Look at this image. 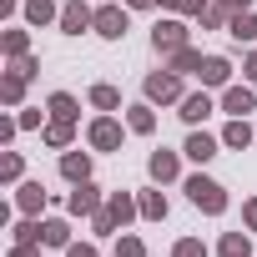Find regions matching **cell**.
Listing matches in <instances>:
<instances>
[{
  "label": "cell",
  "mask_w": 257,
  "mask_h": 257,
  "mask_svg": "<svg viewBox=\"0 0 257 257\" xmlns=\"http://www.w3.org/2000/svg\"><path fill=\"white\" fill-rule=\"evenodd\" d=\"M182 76L177 71H152L147 76V101H182Z\"/></svg>",
  "instance_id": "5b68a950"
},
{
  "label": "cell",
  "mask_w": 257,
  "mask_h": 257,
  "mask_svg": "<svg viewBox=\"0 0 257 257\" xmlns=\"http://www.w3.org/2000/svg\"><path fill=\"white\" fill-rule=\"evenodd\" d=\"M0 101H6V106H21L26 101V76L21 71H11L6 81H0Z\"/></svg>",
  "instance_id": "d4e9b609"
},
{
  "label": "cell",
  "mask_w": 257,
  "mask_h": 257,
  "mask_svg": "<svg viewBox=\"0 0 257 257\" xmlns=\"http://www.w3.org/2000/svg\"><path fill=\"white\" fill-rule=\"evenodd\" d=\"M66 36H81V31H91L96 26V11L86 6V0H66V6H61V21H56Z\"/></svg>",
  "instance_id": "3957f363"
},
{
  "label": "cell",
  "mask_w": 257,
  "mask_h": 257,
  "mask_svg": "<svg viewBox=\"0 0 257 257\" xmlns=\"http://www.w3.org/2000/svg\"><path fill=\"white\" fill-rule=\"evenodd\" d=\"M126 126H132L137 137H152V132H157V111H152L147 101H142V106H126Z\"/></svg>",
  "instance_id": "e0dca14e"
},
{
  "label": "cell",
  "mask_w": 257,
  "mask_h": 257,
  "mask_svg": "<svg viewBox=\"0 0 257 257\" xmlns=\"http://www.w3.org/2000/svg\"><path fill=\"white\" fill-rule=\"evenodd\" d=\"M16 242H41V222H31V217H26V222L16 227Z\"/></svg>",
  "instance_id": "e575fe53"
},
{
  "label": "cell",
  "mask_w": 257,
  "mask_h": 257,
  "mask_svg": "<svg viewBox=\"0 0 257 257\" xmlns=\"http://www.w3.org/2000/svg\"><path fill=\"white\" fill-rule=\"evenodd\" d=\"M61 177H66L71 187H76V182H91V157H86V152H66V157H61Z\"/></svg>",
  "instance_id": "4fadbf2b"
},
{
  "label": "cell",
  "mask_w": 257,
  "mask_h": 257,
  "mask_svg": "<svg viewBox=\"0 0 257 257\" xmlns=\"http://www.w3.org/2000/svg\"><path fill=\"white\" fill-rule=\"evenodd\" d=\"M21 132V116H0V142H11Z\"/></svg>",
  "instance_id": "d590c367"
},
{
  "label": "cell",
  "mask_w": 257,
  "mask_h": 257,
  "mask_svg": "<svg viewBox=\"0 0 257 257\" xmlns=\"http://www.w3.org/2000/svg\"><path fill=\"white\" fill-rule=\"evenodd\" d=\"M11 257H41V242H16Z\"/></svg>",
  "instance_id": "74e56055"
},
{
  "label": "cell",
  "mask_w": 257,
  "mask_h": 257,
  "mask_svg": "<svg viewBox=\"0 0 257 257\" xmlns=\"http://www.w3.org/2000/svg\"><path fill=\"white\" fill-rule=\"evenodd\" d=\"M16 207H21L26 217H36V212L46 207V187H41V182H21V187H16Z\"/></svg>",
  "instance_id": "5bb4252c"
},
{
  "label": "cell",
  "mask_w": 257,
  "mask_h": 257,
  "mask_svg": "<svg viewBox=\"0 0 257 257\" xmlns=\"http://www.w3.org/2000/svg\"><path fill=\"white\" fill-rule=\"evenodd\" d=\"M182 46H187V26H182V21H157V31H152V51L172 56V51H182Z\"/></svg>",
  "instance_id": "8992f818"
},
{
  "label": "cell",
  "mask_w": 257,
  "mask_h": 257,
  "mask_svg": "<svg viewBox=\"0 0 257 257\" xmlns=\"http://www.w3.org/2000/svg\"><path fill=\"white\" fill-rule=\"evenodd\" d=\"M177 106H182V111H177V116H182V121H187V126H202V121H207V116H212V96H207V91H192V96H182V101H177Z\"/></svg>",
  "instance_id": "ba28073f"
},
{
  "label": "cell",
  "mask_w": 257,
  "mask_h": 257,
  "mask_svg": "<svg viewBox=\"0 0 257 257\" xmlns=\"http://www.w3.org/2000/svg\"><path fill=\"white\" fill-rule=\"evenodd\" d=\"M71 137H76V121H61V116H51V126L41 132V142H46V147H56V152H66V147H71Z\"/></svg>",
  "instance_id": "9a60e30c"
},
{
  "label": "cell",
  "mask_w": 257,
  "mask_h": 257,
  "mask_svg": "<svg viewBox=\"0 0 257 257\" xmlns=\"http://www.w3.org/2000/svg\"><path fill=\"white\" fill-rule=\"evenodd\" d=\"M222 147H232V152L252 147V126H247V116H232V121H227V132H222Z\"/></svg>",
  "instance_id": "ac0fdd59"
},
{
  "label": "cell",
  "mask_w": 257,
  "mask_h": 257,
  "mask_svg": "<svg viewBox=\"0 0 257 257\" xmlns=\"http://www.w3.org/2000/svg\"><path fill=\"white\" fill-rule=\"evenodd\" d=\"M0 51H6L11 61H21V56H31V36L26 31H6L0 36Z\"/></svg>",
  "instance_id": "484cf974"
},
{
  "label": "cell",
  "mask_w": 257,
  "mask_h": 257,
  "mask_svg": "<svg viewBox=\"0 0 257 257\" xmlns=\"http://www.w3.org/2000/svg\"><path fill=\"white\" fill-rule=\"evenodd\" d=\"M126 11H132V6H101L91 31H96L101 41H121V36H126Z\"/></svg>",
  "instance_id": "277c9868"
},
{
  "label": "cell",
  "mask_w": 257,
  "mask_h": 257,
  "mask_svg": "<svg viewBox=\"0 0 257 257\" xmlns=\"http://www.w3.org/2000/svg\"><path fill=\"white\" fill-rule=\"evenodd\" d=\"M222 111H227V116H247V111H257L252 86H227V91H222Z\"/></svg>",
  "instance_id": "30bf717a"
},
{
  "label": "cell",
  "mask_w": 257,
  "mask_h": 257,
  "mask_svg": "<svg viewBox=\"0 0 257 257\" xmlns=\"http://www.w3.org/2000/svg\"><path fill=\"white\" fill-rule=\"evenodd\" d=\"M41 242L46 247H71V227L61 217H51V222H41Z\"/></svg>",
  "instance_id": "cb8c5ba5"
},
{
  "label": "cell",
  "mask_w": 257,
  "mask_h": 257,
  "mask_svg": "<svg viewBox=\"0 0 257 257\" xmlns=\"http://www.w3.org/2000/svg\"><path fill=\"white\" fill-rule=\"evenodd\" d=\"M106 212H111L116 227H126L132 217H142V202H137L132 192H111V197H106Z\"/></svg>",
  "instance_id": "9c48e42d"
},
{
  "label": "cell",
  "mask_w": 257,
  "mask_h": 257,
  "mask_svg": "<svg viewBox=\"0 0 257 257\" xmlns=\"http://www.w3.org/2000/svg\"><path fill=\"white\" fill-rule=\"evenodd\" d=\"M242 222H247V232H257V197L242 207Z\"/></svg>",
  "instance_id": "60d3db41"
},
{
  "label": "cell",
  "mask_w": 257,
  "mask_h": 257,
  "mask_svg": "<svg viewBox=\"0 0 257 257\" xmlns=\"http://www.w3.org/2000/svg\"><path fill=\"white\" fill-rule=\"evenodd\" d=\"M227 36H232V41H257V16H252V11H237V16L227 21Z\"/></svg>",
  "instance_id": "ffe728a7"
},
{
  "label": "cell",
  "mask_w": 257,
  "mask_h": 257,
  "mask_svg": "<svg viewBox=\"0 0 257 257\" xmlns=\"http://www.w3.org/2000/svg\"><path fill=\"white\" fill-rule=\"evenodd\" d=\"M202 61H207V56H202V51H192V46L172 51V71H177V76H187V71H202Z\"/></svg>",
  "instance_id": "4316f807"
},
{
  "label": "cell",
  "mask_w": 257,
  "mask_h": 257,
  "mask_svg": "<svg viewBox=\"0 0 257 257\" xmlns=\"http://www.w3.org/2000/svg\"><path fill=\"white\" fill-rule=\"evenodd\" d=\"M167 11H182V16H202L207 11V0H162Z\"/></svg>",
  "instance_id": "d6a6232c"
},
{
  "label": "cell",
  "mask_w": 257,
  "mask_h": 257,
  "mask_svg": "<svg viewBox=\"0 0 257 257\" xmlns=\"http://www.w3.org/2000/svg\"><path fill=\"white\" fill-rule=\"evenodd\" d=\"M132 11H152V6H162V0H126Z\"/></svg>",
  "instance_id": "ee69618b"
},
{
  "label": "cell",
  "mask_w": 257,
  "mask_h": 257,
  "mask_svg": "<svg viewBox=\"0 0 257 257\" xmlns=\"http://www.w3.org/2000/svg\"><path fill=\"white\" fill-rule=\"evenodd\" d=\"M217 6H227V11L237 16V11H247V6H252V0H217Z\"/></svg>",
  "instance_id": "b9f144b4"
},
{
  "label": "cell",
  "mask_w": 257,
  "mask_h": 257,
  "mask_svg": "<svg viewBox=\"0 0 257 257\" xmlns=\"http://www.w3.org/2000/svg\"><path fill=\"white\" fill-rule=\"evenodd\" d=\"M242 71H247V81H257V51L247 56V66H242Z\"/></svg>",
  "instance_id": "7bdbcfd3"
},
{
  "label": "cell",
  "mask_w": 257,
  "mask_h": 257,
  "mask_svg": "<svg viewBox=\"0 0 257 257\" xmlns=\"http://www.w3.org/2000/svg\"><path fill=\"white\" fill-rule=\"evenodd\" d=\"M116 257H147L142 237H116Z\"/></svg>",
  "instance_id": "4dcf8cb0"
},
{
  "label": "cell",
  "mask_w": 257,
  "mask_h": 257,
  "mask_svg": "<svg viewBox=\"0 0 257 257\" xmlns=\"http://www.w3.org/2000/svg\"><path fill=\"white\" fill-rule=\"evenodd\" d=\"M137 202H142V217H147V222H162V217H167V197H162V192H142Z\"/></svg>",
  "instance_id": "83f0119b"
},
{
  "label": "cell",
  "mask_w": 257,
  "mask_h": 257,
  "mask_svg": "<svg viewBox=\"0 0 257 257\" xmlns=\"http://www.w3.org/2000/svg\"><path fill=\"white\" fill-rule=\"evenodd\" d=\"M197 21H202V26H207V31H222V26H227V21H232V11H227V6H217V0H207V11H202V16H197Z\"/></svg>",
  "instance_id": "f1b7e54d"
},
{
  "label": "cell",
  "mask_w": 257,
  "mask_h": 257,
  "mask_svg": "<svg viewBox=\"0 0 257 257\" xmlns=\"http://www.w3.org/2000/svg\"><path fill=\"white\" fill-rule=\"evenodd\" d=\"M66 257H96V247H91V242H71V247H66Z\"/></svg>",
  "instance_id": "ab89813d"
},
{
  "label": "cell",
  "mask_w": 257,
  "mask_h": 257,
  "mask_svg": "<svg viewBox=\"0 0 257 257\" xmlns=\"http://www.w3.org/2000/svg\"><path fill=\"white\" fill-rule=\"evenodd\" d=\"M91 106H96V111H121V91L106 86V81H96V86H91Z\"/></svg>",
  "instance_id": "7402d4cb"
},
{
  "label": "cell",
  "mask_w": 257,
  "mask_h": 257,
  "mask_svg": "<svg viewBox=\"0 0 257 257\" xmlns=\"http://www.w3.org/2000/svg\"><path fill=\"white\" fill-rule=\"evenodd\" d=\"M101 207H106V202H101V192H96L91 182H76V192L66 197V212H71V217H96Z\"/></svg>",
  "instance_id": "52a82bcc"
},
{
  "label": "cell",
  "mask_w": 257,
  "mask_h": 257,
  "mask_svg": "<svg viewBox=\"0 0 257 257\" xmlns=\"http://www.w3.org/2000/svg\"><path fill=\"white\" fill-rule=\"evenodd\" d=\"M197 76H202V86H227V81H232V61H227V56H207Z\"/></svg>",
  "instance_id": "7c38bea8"
},
{
  "label": "cell",
  "mask_w": 257,
  "mask_h": 257,
  "mask_svg": "<svg viewBox=\"0 0 257 257\" xmlns=\"http://www.w3.org/2000/svg\"><path fill=\"white\" fill-rule=\"evenodd\" d=\"M26 21L31 26H51V21H61V6L56 0H26Z\"/></svg>",
  "instance_id": "d6986e66"
},
{
  "label": "cell",
  "mask_w": 257,
  "mask_h": 257,
  "mask_svg": "<svg viewBox=\"0 0 257 257\" xmlns=\"http://www.w3.org/2000/svg\"><path fill=\"white\" fill-rule=\"evenodd\" d=\"M16 71H21V76H26V81H31V76H36V71H41V61H36V56H21V61H16Z\"/></svg>",
  "instance_id": "8d00e7d4"
},
{
  "label": "cell",
  "mask_w": 257,
  "mask_h": 257,
  "mask_svg": "<svg viewBox=\"0 0 257 257\" xmlns=\"http://www.w3.org/2000/svg\"><path fill=\"white\" fill-rule=\"evenodd\" d=\"M91 227H96V232H101V237H111V232H121V227H116V222H111V212H106V207H101V212H96V217H91Z\"/></svg>",
  "instance_id": "836d02e7"
},
{
  "label": "cell",
  "mask_w": 257,
  "mask_h": 257,
  "mask_svg": "<svg viewBox=\"0 0 257 257\" xmlns=\"http://www.w3.org/2000/svg\"><path fill=\"white\" fill-rule=\"evenodd\" d=\"M86 142H91L96 152H116V147H121V121H116L111 111H101V116L86 126Z\"/></svg>",
  "instance_id": "7a4b0ae2"
},
{
  "label": "cell",
  "mask_w": 257,
  "mask_h": 257,
  "mask_svg": "<svg viewBox=\"0 0 257 257\" xmlns=\"http://www.w3.org/2000/svg\"><path fill=\"white\" fill-rule=\"evenodd\" d=\"M21 172H26V157H21V152H6V157H0V177H6V182H21Z\"/></svg>",
  "instance_id": "f546056e"
},
{
  "label": "cell",
  "mask_w": 257,
  "mask_h": 257,
  "mask_svg": "<svg viewBox=\"0 0 257 257\" xmlns=\"http://www.w3.org/2000/svg\"><path fill=\"white\" fill-rule=\"evenodd\" d=\"M217 147H222V142H217V137H207V132H192V137H187V147H182V152H187V157H192V162H212V157H217Z\"/></svg>",
  "instance_id": "2e32d148"
},
{
  "label": "cell",
  "mask_w": 257,
  "mask_h": 257,
  "mask_svg": "<svg viewBox=\"0 0 257 257\" xmlns=\"http://www.w3.org/2000/svg\"><path fill=\"white\" fill-rule=\"evenodd\" d=\"M217 252H222V257H252V237H247V232H222Z\"/></svg>",
  "instance_id": "44dd1931"
},
{
  "label": "cell",
  "mask_w": 257,
  "mask_h": 257,
  "mask_svg": "<svg viewBox=\"0 0 257 257\" xmlns=\"http://www.w3.org/2000/svg\"><path fill=\"white\" fill-rule=\"evenodd\" d=\"M147 172H152V182H177L182 177V162H177V152H152Z\"/></svg>",
  "instance_id": "8fae6325"
},
{
  "label": "cell",
  "mask_w": 257,
  "mask_h": 257,
  "mask_svg": "<svg viewBox=\"0 0 257 257\" xmlns=\"http://www.w3.org/2000/svg\"><path fill=\"white\" fill-rule=\"evenodd\" d=\"M172 257H207V247H202L197 237H182V242L172 247Z\"/></svg>",
  "instance_id": "1f68e13d"
},
{
  "label": "cell",
  "mask_w": 257,
  "mask_h": 257,
  "mask_svg": "<svg viewBox=\"0 0 257 257\" xmlns=\"http://www.w3.org/2000/svg\"><path fill=\"white\" fill-rule=\"evenodd\" d=\"M21 6H16V0H0V16H16Z\"/></svg>",
  "instance_id": "f6af8a7d"
},
{
  "label": "cell",
  "mask_w": 257,
  "mask_h": 257,
  "mask_svg": "<svg viewBox=\"0 0 257 257\" xmlns=\"http://www.w3.org/2000/svg\"><path fill=\"white\" fill-rule=\"evenodd\" d=\"M46 111H51V116H61V121H76V116H81V106H76V96H71V91H56V96L46 101Z\"/></svg>",
  "instance_id": "603a6c76"
},
{
  "label": "cell",
  "mask_w": 257,
  "mask_h": 257,
  "mask_svg": "<svg viewBox=\"0 0 257 257\" xmlns=\"http://www.w3.org/2000/svg\"><path fill=\"white\" fill-rule=\"evenodd\" d=\"M36 126H41V111H36V106L21 111V132H36Z\"/></svg>",
  "instance_id": "f35d334b"
},
{
  "label": "cell",
  "mask_w": 257,
  "mask_h": 257,
  "mask_svg": "<svg viewBox=\"0 0 257 257\" xmlns=\"http://www.w3.org/2000/svg\"><path fill=\"white\" fill-rule=\"evenodd\" d=\"M187 197H192V207L197 212H207V217H222L227 212V187L222 182H212V177H187Z\"/></svg>",
  "instance_id": "6da1fadb"
}]
</instances>
